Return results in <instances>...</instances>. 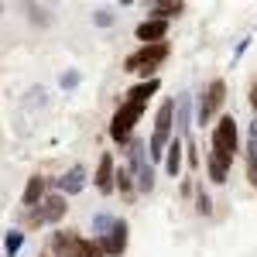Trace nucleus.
Listing matches in <instances>:
<instances>
[{"mask_svg": "<svg viewBox=\"0 0 257 257\" xmlns=\"http://www.w3.org/2000/svg\"><path fill=\"white\" fill-rule=\"evenodd\" d=\"M175 103L172 99H165L158 106V113H155V134H151V144H148V158L158 161L165 158V151H168V144H172V131H175Z\"/></svg>", "mask_w": 257, "mask_h": 257, "instance_id": "1", "label": "nucleus"}, {"mask_svg": "<svg viewBox=\"0 0 257 257\" xmlns=\"http://www.w3.org/2000/svg\"><path fill=\"white\" fill-rule=\"evenodd\" d=\"M168 41H158V45H141L138 52H131L123 59V72H134V76H151L161 62L168 59Z\"/></svg>", "mask_w": 257, "mask_h": 257, "instance_id": "2", "label": "nucleus"}, {"mask_svg": "<svg viewBox=\"0 0 257 257\" xmlns=\"http://www.w3.org/2000/svg\"><path fill=\"white\" fill-rule=\"evenodd\" d=\"M144 106H148V103H141V99H123L120 110L113 113V120H110V138L113 141H131V131H134V123L141 120Z\"/></svg>", "mask_w": 257, "mask_h": 257, "instance_id": "3", "label": "nucleus"}, {"mask_svg": "<svg viewBox=\"0 0 257 257\" xmlns=\"http://www.w3.org/2000/svg\"><path fill=\"white\" fill-rule=\"evenodd\" d=\"M233 155H237V120L219 117L216 131H213V158L233 165Z\"/></svg>", "mask_w": 257, "mask_h": 257, "instance_id": "4", "label": "nucleus"}, {"mask_svg": "<svg viewBox=\"0 0 257 257\" xmlns=\"http://www.w3.org/2000/svg\"><path fill=\"white\" fill-rule=\"evenodd\" d=\"M131 175H134V185H138L141 192H151L155 189V168H151V161H148V151H144V144L141 141H131Z\"/></svg>", "mask_w": 257, "mask_h": 257, "instance_id": "5", "label": "nucleus"}, {"mask_svg": "<svg viewBox=\"0 0 257 257\" xmlns=\"http://www.w3.org/2000/svg\"><path fill=\"white\" fill-rule=\"evenodd\" d=\"M223 99H226V82L223 79H213L206 89H202V96L196 103V120L199 123H209V120L219 113V106H223Z\"/></svg>", "mask_w": 257, "mask_h": 257, "instance_id": "6", "label": "nucleus"}, {"mask_svg": "<svg viewBox=\"0 0 257 257\" xmlns=\"http://www.w3.org/2000/svg\"><path fill=\"white\" fill-rule=\"evenodd\" d=\"M65 209H69V206H65V196H62V192H52V196H45L38 202V209L31 213V223H35V226H41V223H59V219L65 216Z\"/></svg>", "mask_w": 257, "mask_h": 257, "instance_id": "7", "label": "nucleus"}, {"mask_svg": "<svg viewBox=\"0 0 257 257\" xmlns=\"http://www.w3.org/2000/svg\"><path fill=\"white\" fill-rule=\"evenodd\" d=\"M99 247H103V254H110V257H120L123 250H127V223L123 219H117V226L106 233V237L99 240Z\"/></svg>", "mask_w": 257, "mask_h": 257, "instance_id": "8", "label": "nucleus"}, {"mask_svg": "<svg viewBox=\"0 0 257 257\" xmlns=\"http://www.w3.org/2000/svg\"><path fill=\"white\" fill-rule=\"evenodd\" d=\"M55 185H59L62 196H76V192H82V189H86V168H82V165H72L62 178H55Z\"/></svg>", "mask_w": 257, "mask_h": 257, "instance_id": "9", "label": "nucleus"}, {"mask_svg": "<svg viewBox=\"0 0 257 257\" xmlns=\"http://www.w3.org/2000/svg\"><path fill=\"white\" fill-rule=\"evenodd\" d=\"M165 35H168V21H141L138 24V41H144V45H158V41H165Z\"/></svg>", "mask_w": 257, "mask_h": 257, "instance_id": "10", "label": "nucleus"}, {"mask_svg": "<svg viewBox=\"0 0 257 257\" xmlns=\"http://www.w3.org/2000/svg\"><path fill=\"white\" fill-rule=\"evenodd\" d=\"M76 243H79V233H72V230H59V233H52V254H55V257H72Z\"/></svg>", "mask_w": 257, "mask_h": 257, "instance_id": "11", "label": "nucleus"}, {"mask_svg": "<svg viewBox=\"0 0 257 257\" xmlns=\"http://www.w3.org/2000/svg\"><path fill=\"white\" fill-rule=\"evenodd\" d=\"M113 178H117V172H113V155H103L96 165V189L99 192H113Z\"/></svg>", "mask_w": 257, "mask_h": 257, "instance_id": "12", "label": "nucleus"}, {"mask_svg": "<svg viewBox=\"0 0 257 257\" xmlns=\"http://www.w3.org/2000/svg\"><path fill=\"white\" fill-rule=\"evenodd\" d=\"M45 189H48V178L31 175V178H28V185H24V196H21V202H24V206H38L41 199H45Z\"/></svg>", "mask_w": 257, "mask_h": 257, "instance_id": "13", "label": "nucleus"}, {"mask_svg": "<svg viewBox=\"0 0 257 257\" xmlns=\"http://www.w3.org/2000/svg\"><path fill=\"white\" fill-rule=\"evenodd\" d=\"M148 11L155 14V21H168V18H178V14L185 11V4H178V0H161V4H151Z\"/></svg>", "mask_w": 257, "mask_h": 257, "instance_id": "14", "label": "nucleus"}, {"mask_svg": "<svg viewBox=\"0 0 257 257\" xmlns=\"http://www.w3.org/2000/svg\"><path fill=\"white\" fill-rule=\"evenodd\" d=\"M189 103H192V96H189V93H182V96L175 99V117H178L175 138L178 141H182V134H189Z\"/></svg>", "mask_w": 257, "mask_h": 257, "instance_id": "15", "label": "nucleus"}, {"mask_svg": "<svg viewBox=\"0 0 257 257\" xmlns=\"http://www.w3.org/2000/svg\"><path fill=\"white\" fill-rule=\"evenodd\" d=\"M178 168H182V141L172 138V144H168V151H165V172L175 178Z\"/></svg>", "mask_w": 257, "mask_h": 257, "instance_id": "16", "label": "nucleus"}, {"mask_svg": "<svg viewBox=\"0 0 257 257\" xmlns=\"http://www.w3.org/2000/svg\"><path fill=\"white\" fill-rule=\"evenodd\" d=\"M158 86H161L158 79H144V82H138V86L127 93V99H141V103H148V99L158 93Z\"/></svg>", "mask_w": 257, "mask_h": 257, "instance_id": "17", "label": "nucleus"}, {"mask_svg": "<svg viewBox=\"0 0 257 257\" xmlns=\"http://www.w3.org/2000/svg\"><path fill=\"white\" fill-rule=\"evenodd\" d=\"M72 257H106V254H103L99 240H86V237H79V243H76Z\"/></svg>", "mask_w": 257, "mask_h": 257, "instance_id": "18", "label": "nucleus"}, {"mask_svg": "<svg viewBox=\"0 0 257 257\" xmlns=\"http://www.w3.org/2000/svg\"><path fill=\"white\" fill-rule=\"evenodd\" d=\"M113 226H117V216H110V213H96L93 216V233H99V240L106 237Z\"/></svg>", "mask_w": 257, "mask_h": 257, "instance_id": "19", "label": "nucleus"}, {"mask_svg": "<svg viewBox=\"0 0 257 257\" xmlns=\"http://www.w3.org/2000/svg\"><path fill=\"white\" fill-rule=\"evenodd\" d=\"M206 168H209V178H213V182H226V172H230V165H226V161H219V158L209 155Z\"/></svg>", "mask_w": 257, "mask_h": 257, "instance_id": "20", "label": "nucleus"}, {"mask_svg": "<svg viewBox=\"0 0 257 257\" xmlns=\"http://www.w3.org/2000/svg\"><path fill=\"white\" fill-rule=\"evenodd\" d=\"M21 243H24V233H21V230H11V233L4 237V250H7V257H18Z\"/></svg>", "mask_w": 257, "mask_h": 257, "instance_id": "21", "label": "nucleus"}, {"mask_svg": "<svg viewBox=\"0 0 257 257\" xmlns=\"http://www.w3.org/2000/svg\"><path fill=\"white\" fill-rule=\"evenodd\" d=\"M113 185H117L120 192L127 196V192L134 189V175H131V168H120V172H117V178H113Z\"/></svg>", "mask_w": 257, "mask_h": 257, "instance_id": "22", "label": "nucleus"}, {"mask_svg": "<svg viewBox=\"0 0 257 257\" xmlns=\"http://www.w3.org/2000/svg\"><path fill=\"white\" fill-rule=\"evenodd\" d=\"M247 155H250V165H257V123H250L247 131Z\"/></svg>", "mask_w": 257, "mask_h": 257, "instance_id": "23", "label": "nucleus"}, {"mask_svg": "<svg viewBox=\"0 0 257 257\" xmlns=\"http://www.w3.org/2000/svg\"><path fill=\"white\" fill-rule=\"evenodd\" d=\"M93 21H96L99 28H110V24H113V14H110V11H96V14H93Z\"/></svg>", "mask_w": 257, "mask_h": 257, "instance_id": "24", "label": "nucleus"}, {"mask_svg": "<svg viewBox=\"0 0 257 257\" xmlns=\"http://www.w3.org/2000/svg\"><path fill=\"white\" fill-rule=\"evenodd\" d=\"M196 209H199V213H209V196H206V192H202V189H199V199H196Z\"/></svg>", "mask_w": 257, "mask_h": 257, "instance_id": "25", "label": "nucleus"}, {"mask_svg": "<svg viewBox=\"0 0 257 257\" xmlns=\"http://www.w3.org/2000/svg\"><path fill=\"white\" fill-rule=\"evenodd\" d=\"M76 82H79V76H76V72H69V76H62V86H76Z\"/></svg>", "mask_w": 257, "mask_h": 257, "instance_id": "26", "label": "nucleus"}, {"mask_svg": "<svg viewBox=\"0 0 257 257\" xmlns=\"http://www.w3.org/2000/svg\"><path fill=\"white\" fill-rule=\"evenodd\" d=\"M247 178H250V185H257V165H247Z\"/></svg>", "mask_w": 257, "mask_h": 257, "instance_id": "27", "label": "nucleus"}, {"mask_svg": "<svg viewBox=\"0 0 257 257\" xmlns=\"http://www.w3.org/2000/svg\"><path fill=\"white\" fill-rule=\"evenodd\" d=\"M250 106H254V113H257V82L250 86Z\"/></svg>", "mask_w": 257, "mask_h": 257, "instance_id": "28", "label": "nucleus"}, {"mask_svg": "<svg viewBox=\"0 0 257 257\" xmlns=\"http://www.w3.org/2000/svg\"><path fill=\"white\" fill-rule=\"evenodd\" d=\"M48 257H52V254H48Z\"/></svg>", "mask_w": 257, "mask_h": 257, "instance_id": "29", "label": "nucleus"}]
</instances>
